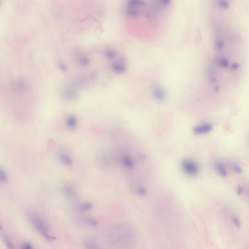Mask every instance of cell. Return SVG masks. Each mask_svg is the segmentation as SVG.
I'll list each match as a JSON object with an SVG mask.
<instances>
[{
	"label": "cell",
	"mask_w": 249,
	"mask_h": 249,
	"mask_svg": "<svg viewBox=\"0 0 249 249\" xmlns=\"http://www.w3.org/2000/svg\"><path fill=\"white\" fill-rule=\"evenodd\" d=\"M29 219L35 228L47 240L50 241L52 239H55V238L50 236L46 223L38 214L32 213L30 215Z\"/></svg>",
	"instance_id": "6da1fadb"
},
{
	"label": "cell",
	"mask_w": 249,
	"mask_h": 249,
	"mask_svg": "<svg viewBox=\"0 0 249 249\" xmlns=\"http://www.w3.org/2000/svg\"><path fill=\"white\" fill-rule=\"evenodd\" d=\"M182 166L184 171L190 175H195L198 172V169L197 165L191 161H184L183 162Z\"/></svg>",
	"instance_id": "7a4b0ae2"
},
{
	"label": "cell",
	"mask_w": 249,
	"mask_h": 249,
	"mask_svg": "<svg viewBox=\"0 0 249 249\" xmlns=\"http://www.w3.org/2000/svg\"><path fill=\"white\" fill-rule=\"evenodd\" d=\"M212 124L209 123H205L196 127L193 130V132L196 134H202L208 133L213 129Z\"/></svg>",
	"instance_id": "3957f363"
},
{
	"label": "cell",
	"mask_w": 249,
	"mask_h": 249,
	"mask_svg": "<svg viewBox=\"0 0 249 249\" xmlns=\"http://www.w3.org/2000/svg\"><path fill=\"white\" fill-rule=\"evenodd\" d=\"M62 190L64 194L69 197H75L77 194L76 188L71 184H66L64 185L62 188Z\"/></svg>",
	"instance_id": "277c9868"
},
{
	"label": "cell",
	"mask_w": 249,
	"mask_h": 249,
	"mask_svg": "<svg viewBox=\"0 0 249 249\" xmlns=\"http://www.w3.org/2000/svg\"><path fill=\"white\" fill-rule=\"evenodd\" d=\"M66 123L69 129L71 130L74 129L75 128L77 124L76 117L73 115L69 116L67 119Z\"/></svg>",
	"instance_id": "5b68a950"
},
{
	"label": "cell",
	"mask_w": 249,
	"mask_h": 249,
	"mask_svg": "<svg viewBox=\"0 0 249 249\" xmlns=\"http://www.w3.org/2000/svg\"><path fill=\"white\" fill-rule=\"evenodd\" d=\"M215 167L217 171L221 176L225 177L227 176V171L222 163L217 162L215 164Z\"/></svg>",
	"instance_id": "8992f818"
},
{
	"label": "cell",
	"mask_w": 249,
	"mask_h": 249,
	"mask_svg": "<svg viewBox=\"0 0 249 249\" xmlns=\"http://www.w3.org/2000/svg\"><path fill=\"white\" fill-rule=\"evenodd\" d=\"M60 158L61 162L67 166H71L72 164V160L68 155L62 154L60 155Z\"/></svg>",
	"instance_id": "52a82bcc"
},
{
	"label": "cell",
	"mask_w": 249,
	"mask_h": 249,
	"mask_svg": "<svg viewBox=\"0 0 249 249\" xmlns=\"http://www.w3.org/2000/svg\"><path fill=\"white\" fill-rule=\"evenodd\" d=\"M154 93L156 97L158 99L161 100L164 97L165 94L164 91L160 87H156L154 90Z\"/></svg>",
	"instance_id": "ba28073f"
},
{
	"label": "cell",
	"mask_w": 249,
	"mask_h": 249,
	"mask_svg": "<svg viewBox=\"0 0 249 249\" xmlns=\"http://www.w3.org/2000/svg\"><path fill=\"white\" fill-rule=\"evenodd\" d=\"M113 69L114 70L118 72L123 73L125 71L126 68L121 63H116L113 65Z\"/></svg>",
	"instance_id": "9c48e42d"
},
{
	"label": "cell",
	"mask_w": 249,
	"mask_h": 249,
	"mask_svg": "<svg viewBox=\"0 0 249 249\" xmlns=\"http://www.w3.org/2000/svg\"><path fill=\"white\" fill-rule=\"evenodd\" d=\"M83 244L84 247L87 249H98L97 245L93 241L90 240H87L83 242Z\"/></svg>",
	"instance_id": "30bf717a"
},
{
	"label": "cell",
	"mask_w": 249,
	"mask_h": 249,
	"mask_svg": "<svg viewBox=\"0 0 249 249\" xmlns=\"http://www.w3.org/2000/svg\"><path fill=\"white\" fill-rule=\"evenodd\" d=\"M85 222L88 225L92 226L95 227L97 225V221L93 218L87 217L85 218Z\"/></svg>",
	"instance_id": "8fae6325"
},
{
	"label": "cell",
	"mask_w": 249,
	"mask_h": 249,
	"mask_svg": "<svg viewBox=\"0 0 249 249\" xmlns=\"http://www.w3.org/2000/svg\"><path fill=\"white\" fill-rule=\"evenodd\" d=\"M93 205L90 203H85L81 204L80 206V208L84 210H89L92 209Z\"/></svg>",
	"instance_id": "7c38bea8"
},
{
	"label": "cell",
	"mask_w": 249,
	"mask_h": 249,
	"mask_svg": "<svg viewBox=\"0 0 249 249\" xmlns=\"http://www.w3.org/2000/svg\"><path fill=\"white\" fill-rule=\"evenodd\" d=\"M228 60L225 59H222L219 60L218 62V65L220 67H227L228 65Z\"/></svg>",
	"instance_id": "4fadbf2b"
},
{
	"label": "cell",
	"mask_w": 249,
	"mask_h": 249,
	"mask_svg": "<svg viewBox=\"0 0 249 249\" xmlns=\"http://www.w3.org/2000/svg\"><path fill=\"white\" fill-rule=\"evenodd\" d=\"M0 178L3 182H5L7 180V176L5 172L3 170H0Z\"/></svg>",
	"instance_id": "5bb4252c"
},
{
	"label": "cell",
	"mask_w": 249,
	"mask_h": 249,
	"mask_svg": "<svg viewBox=\"0 0 249 249\" xmlns=\"http://www.w3.org/2000/svg\"><path fill=\"white\" fill-rule=\"evenodd\" d=\"M216 48L218 50L222 49L224 47V43L222 41L218 40L216 41L215 43Z\"/></svg>",
	"instance_id": "9a60e30c"
},
{
	"label": "cell",
	"mask_w": 249,
	"mask_h": 249,
	"mask_svg": "<svg viewBox=\"0 0 249 249\" xmlns=\"http://www.w3.org/2000/svg\"><path fill=\"white\" fill-rule=\"evenodd\" d=\"M3 238L5 243L7 247L9 249L12 248V246L7 237L4 235Z\"/></svg>",
	"instance_id": "2e32d148"
},
{
	"label": "cell",
	"mask_w": 249,
	"mask_h": 249,
	"mask_svg": "<svg viewBox=\"0 0 249 249\" xmlns=\"http://www.w3.org/2000/svg\"><path fill=\"white\" fill-rule=\"evenodd\" d=\"M220 5L223 7L225 8H228L229 7L228 3L225 1H221L219 2Z\"/></svg>",
	"instance_id": "e0dca14e"
},
{
	"label": "cell",
	"mask_w": 249,
	"mask_h": 249,
	"mask_svg": "<svg viewBox=\"0 0 249 249\" xmlns=\"http://www.w3.org/2000/svg\"><path fill=\"white\" fill-rule=\"evenodd\" d=\"M233 168L234 170L238 173H241L243 171V170L241 168L237 165H234Z\"/></svg>",
	"instance_id": "ac0fdd59"
},
{
	"label": "cell",
	"mask_w": 249,
	"mask_h": 249,
	"mask_svg": "<svg viewBox=\"0 0 249 249\" xmlns=\"http://www.w3.org/2000/svg\"><path fill=\"white\" fill-rule=\"evenodd\" d=\"M21 248L24 249H32V245L29 243H25L23 244L21 246Z\"/></svg>",
	"instance_id": "d6986e66"
},
{
	"label": "cell",
	"mask_w": 249,
	"mask_h": 249,
	"mask_svg": "<svg viewBox=\"0 0 249 249\" xmlns=\"http://www.w3.org/2000/svg\"><path fill=\"white\" fill-rule=\"evenodd\" d=\"M233 220L235 223L236 224L237 226L239 228L241 227V224L238 219L236 217H234L233 218Z\"/></svg>",
	"instance_id": "ffe728a7"
},
{
	"label": "cell",
	"mask_w": 249,
	"mask_h": 249,
	"mask_svg": "<svg viewBox=\"0 0 249 249\" xmlns=\"http://www.w3.org/2000/svg\"><path fill=\"white\" fill-rule=\"evenodd\" d=\"M243 191V188L240 186H239L237 190V192L238 194L240 195L242 194Z\"/></svg>",
	"instance_id": "44dd1931"
},
{
	"label": "cell",
	"mask_w": 249,
	"mask_h": 249,
	"mask_svg": "<svg viewBox=\"0 0 249 249\" xmlns=\"http://www.w3.org/2000/svg\"><path fill=\"white\" fill-rule=\"evenodd\" d=\"M239 66V65L237 63H234L232 67L233 70H236L238 69Z\"/></svg>",
	"instance_id": "7402d4cb"
},
{
	"label": "cell",
	"mask_w": 249,
	"mask_h": 249,
	"mask_svg": "<svg viewBox=\"0 0 249 249\" xmlns=\"http://www.w3.org/2000/svg\"><path fill=\"white\" fill-rule=\"evenodd\" d=\"M81 60V62L82 63L84 64L87 65L88 63V60L86 58H82Z\"/></svg>",
	"instance_id": "603a6c76"
},
{
	"label": "cell",
	"mask_w": 249,
	"mask_h": 249,
	"mask_svg": "<svg viewBox=\"0 0 249 249\" xmlns=\"http://www.w3.org/2000/svg\"><path fill=\"white\" fill-rule=\"evenodd\" d=\"M60 63V64L59 63V65L61 69L64 70H66V67L65 66L63 65V64H61V63Z\"/></svg>",
	"instance_id": "cb8c5ba5"
},
{
	"label": "cell",
	"mask_w": 249,
	"mask_h": 249,
	"mask_svg": "<svg viewBox=\"0 0 249 249\" xmlns=\"http://www.w3.org/2000/svg\"><path fill=\"white\" fill-rule=\"evenodd\" d=\"M216 79L214 78H212L211 79V81L213 83L215 82H216Z\"/></svg>",
	"instance_id": "d4e9b609"
},
{
	"label": "cell",
	"mask_w": 249,
	"mask_h": 249,
	"mask_svg": "<svg viewBox=\"0 0 249 249\" xmlns=\"http://www.w3.org/2000/svg\"><path fill=\"white\" fill-rule=\"evenodd\" d=\"M215 90L216 91H217L219 89V87L218 86L214 88Z\"/></svg>",
	"instance_id": "484cf974"
}]
</instances>
